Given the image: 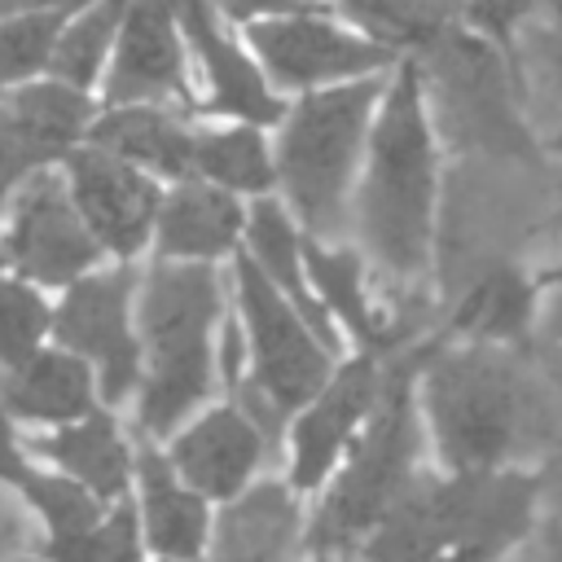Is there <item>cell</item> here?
Here are the masks:
<instances>
[{"mask_svg": "<svg viewBox=\"0 0 562 562\" xmlns=\"http://www.w3.org/2000/svg\"><path fill=\"white\" fill-rule=\"evenodd\" d=\"M228 285H233V307L250 342V369L241 386L233 391V404H241L263 426V435L277 443L281 430L294 422V413L334 378L342 356L259 272L246 246L228 259Z\"/></svg>", "mask_w": 562, "mask_h": 562, "instance_id": "cell-7", "label": "cell"}, {"mask_svg": "<svg viewBox=\"0 0 562 562\" xmlns=\"http://www.w3.org/2000/svg\"><path fill=\"white\" fill-rule=\"evenodd\" d=\"M536 347L435 334L417 373V404L435 465L509 470L540 465L558 435L562 382Z\"/></svg>", "mask_w": 562, "mask_h": 562, "instance_id": "cell-2", "label": "cell"}, {"mask_svg": "<svg viewBox=\"0 0 562 562\" xmlns=\"http://www.w3.org/2000/svg\"><path fill=\"white\" fill-rule=\"evenodd\" d=\"M303 536L299 492L290 479L250 483L241 496L224 501L211 527V558L206 562H290Z\"/></svg>", "mask_w": 562, "mask_h": 562, "instance_id": "cell-20", "label": "cell"}, {"mask_svg": "<svg viewBox=\"0 0 562 562\" xmlns=\"http://www.w3.org/2000/svg\"><path fill=\"white\" fill-rule=\"evenodd\" d=\"M61 171L105 255L119 263H136L154 246V224H158L167 184L88 140L61 162Z\"/></svg>", "mask_w": 562, "mask_h": 562, "instance_id": "cell-14", "label": "cell"}, {"mask_svg": "<svg viewBox=\"0 0 562 562\" xmlns=\"http://www.w3.org/2000/svg\"><path fill=\"white\" fill-rule=\"evenodd\" d=\"M193 176L224 184L246 202L272 198L277 193L272 127L237 123V119H202L198 123V149H193Z\"/></svg>", "mask_w": 562, "mask_h": 562, "instance_id": "cell-24", "label": "cell"}, {"mask_svg": "<svg viewBox=\"0 0 562 562\" xmlns=\"http://www.w3.org/2000/svg\"><path fill=\"white\" fill-rule=\"evenodd\" d=\"M31 176H35V171H31L13 149L0 145V224H4V215H9V206H13V198H18V189H22Z\"/></svg>", "mask_w": 562, "mask_h": 562, "instance_id": "cell-34", "label": "cell"}, {"mask_svg": "<svg viewBox=\"0 0 562 562\" xmlns=\"http://www.w3.org/2000/svg\"><path fill=\"white\" fill-rule=\"evenodd\" d=\"M233 285L220 263L149 259L136 294L140 391L132 408L136 439H171L220 386V325Z\"/></svg>", "mask_w": 562, "mask_h": 562, "instance_id": "cell-4", "label": "cell"}, {"mask_svg": "<svg viewBox=\"0 0 562 562\" xmlns=\"http://www.w3.org/2000/svg\"><path fill=\"white\" fill-rule=\"evenodd\" d=\"M540 281H544V290H562V259L549 263V268H540Z\"/></svg>", "mask_w": 562, "mask_h": 562, "instance_id": "cell-35", "label": "cell"}, {"mask_svg": "<svg viewBox=\"0 0 562 562\" xmlns=\"http://www.w3.org/2000/svg\"><path fill=\"white\" fill-rule=\"evenodd\" d=\"M202 114L184 105H101L88 127V145L158 176L162 184L193 176Z\"/></svg>", "mask_w": 562, "mask_h": 562, "instance_id": "cell-18", "label": "cell"}, {"mask_svg": "<svg viewBox=\"0 0 562 562\" xmlns=\"http://www.w3.org/2000/svg\"><path fill=\"white\" fill-rule=\"evenodd\" d=\"M386 79L369 75L290 97L285 119L272 127L277 198L312 241H351V202Z\"/></svg>", "mask_w": 562, "mask_h": 562, "instance_id": "cell-5", "label": "cell"}, {"mask_svg": "<svg viewBox=\"0 0 562 562\" xmlns=\"http://www.w3.org/2000/svg\"><path fill=\"white\" fill-rule=\"evenodd\" d=\"M176 13L189 40V53H193V70L202 79L198 114L277 127L290 110V97L272 88L241 26H233L211 0H176Z\"/></svg>", "mask_w": 562, "mask_h": 562, "instance_id": "cell-13", "label": "cell"}, {"mask_svg": "<svg viewBox=\"0 0 562 562\" xmlns=\"http://www.w3.org/2000/svg\"><path fill=\"white\" fill-rule=\"evenodd\" d=\"M145 549V527H140V509L123 496L105 509V518L79 536H61V540H44V562H140Z\"/></svg>", "mask_w": 562, "mask_h": 562, "instance_id": "cell-30", "label": "cell"}, {"mask_svg": "<svg viewBox=\"0 0 562 562\" xmlns=\"http://www.w3.org/2000/svg\"><path fill=\"white\" fill-rule=\"evenodd\" d=\"M136 487H140L145 544L167 562H198L215 527L206 496L180 479V470L154 439L136 443Z\"/></svg>", "mask_w": 562, "mask_h": 562, "instance_id": "cell-19", "label": "cell"}, {"mask_svg": "<svg viewBox=\"0 0 562 562\" xmlns=\"http://www.w3.org/2000/svg\"><path fill=\"white\" fill-rule=\"evenodd\" d=\"M250 202L224 184L202 176L167 184L149 259H180V263H228L246 246Z\"/></svg>", "mask_w": 562, "mask_h": 562, "instance_id": "cell-17", "label": "cell"}, {"mask_svg": "<svg viewBox=\"0 0 562 562\" xmlns=\"http://www.w3.org/2000/svg\"><path fill=\"white\" fill-rule=\"evenodd\" d=\"M75 9L79 4L0 18V97L22 88V83H31V79H40V75H48L57 35H61V26H66V18Z\"/></svg>", "mask_w": 562, "mask_h": 562, "instance_id": "cell-29", "label": "cell"}, {"mask_svg": "<svg viewBox=\"0 0 562 562\" xmlns=\"http://www.w3.org/2000/svg\"><path fill=\"white\" fill-rule=\"evenodd\" d=\"M250 53L281 97L321 92L334 83L391 75L408 53L356 26L338 9H303L281 18H259L241 26Z\"/></svg>", "mask_w": 562, "mask_h": 562, "instance_id": "cell-8", "label": "cell"}, {"mask_svg": "<svg viewBox=\"0 0 562 562\" xmlns=\"http://www.w3.org/2000/svg\"><path fill=\"white\" fill-rule=\"evenodd\" d=\"M31 452L53 461V470L79 479L105 505L123 501L132 479H136V448L123 439V430H119V422L105 404L97 413H88L83 422L53 426L48 435L31 439Z\"/></svg>", "mask_w": 562, "mask_h": 562, "instance_id": "cell-23", "label": "cell"}, {"mask_svg": "<svg viewBox=\"0 0 562 562\" xmlns=\"http://www.w3.org/2000/svg\"><path fill=\"white\" fill-rule=\"evenodd\" d=\"M430 338L408 342L386 360V386L378 408L369 413L364 430L356 435L351 452L325 483V501L307 522V549L356 558L364 536L382 522V514L408 492V483L426 470V422L417 404V373L426 360Z\"/></svg>", "mask_w": 562, "mask_h": 562, "instance_id": "cell-6", "label": "cell"}, {"mask_svg": "<svg viewBox=\"0 0 562 562\" xmlns=\"http://www.w3.org/2000/svg\"><path fill=\"white\" fill-rule=\"evenodd\" d=\"M544 514V470H422L356 562H509Z\"/></svg>", "mask_w": 562, "mask_h": 562, "instance_id": "cell-3", "label": "cell"}, {"mask_svg": "<svg viewBox=\"0 0 562 562\" xmlns=\"http://www.w3.org/2000/svg\"><path fill=\"white\" fill-rule=\"evenodd\" d=\"M268 448L272 439L263 435V426L228 400L180 426L167 443V457L193 492H202L206 501H233L255 483Z\"/></svg>", "mask_w": 562, "mask_h": 562, "instance_id": "cell-15", "label": "cell"}, {"mask_svg": "<svg viewBox=\"0 0 562 562\" xmlns=\"http://www.w3.org/2000/svg\"><path fill=\"white\" fill-rule=\"evenodd\" d=\"M329 4H334V0H329Z\"/></svg>", "mask_w": 562, "mask_h": 562, "instance_id": "cell-39", "label": "cell"}, {"mask_svg": "<svg viewBox=\"0 0 562 562\" xmlns=\"http://www.w3.org/2000/svg\"><path fill=\"white\" fill-rule=\"evenodd\" d=\"M233 26H250L259 18H281V13H303V9H334L329 0H211Z\"/></svg>", "mask_w": 562, "mask_h": 562, "instance_id": "cell-31", "label": "cell"}, {"mask_svg": "<svg viewBox=\"0 0 562 562\" xmlns=\"http://www.w3.org/2000/svg\"><path fill=\"white\" fill-rule=\"evenodd\" d=\"M544 281L540 272H522L518 263H492L479 281L465 285L448 316V338H479L505 347H531L544 316Z\"/></svg>", "mask_w": 562, "mask_h": 562, "instance_id": "cell-21", "label": "cell"}, {"mask_svg": "<svg viewBox=\"0 0 562 562\" xmlns=\"http://www.w3.org/2000/svg\"><path fill=\"white\" fill-rule=\"evenodd\" d=\"M105 259L110 255L97 241V233L88 228L66 171L61 167L35 171L18 189V198L0 224V268L35 281L40 290L61 294L66 285H75Z\"/></svg>", "mask_w": 562, "mask_h": 562, "instance_id": "cell-10", "label": "cell"}, {"mask_svg": "<svg viewBox=\"0 0 562 562\" xmlns=\"http://www.w3.org/2000/svg\"><path fill=\"white\" fill-rule=\"evenodd\" d=\"M0 404L13 422L70 426V422H83L88 413L101 408V382H97V369L83 356L48 342L22 369L4 373Z\"/></svg>", "mask_w": 562, "mask_h": 562, "instance_id": "cell-22", "label": "cell"}, {"mask_svg": "<svg viewBox=\"0 0 562 562\" xmlns=\"http://www.w3.org/2000/svg\"><path fill=\"white\" fill-rule=\"evenodd\" d=\"M193 75L176 0H132L97 97L101 105H184L198 114L202 92Z\"/></svg>", "mask_w": 562, "mask_h": 562, "instance_id": "cell-12", "label": "cell"}, {"mask_svg": "<svg viewBox=\"0 0 562 562\" xmlns=\"http://www.w3.org/2000/svg\"><path fill=\"white\" fill-rule=\"evenodd\" d=\"M127 9H132V0H83L57 35L48 75L70 83V88L101 92V79L110 70V57H114Z\"/></svg>", "mask_w": 562, "mask_h": 562, "instance_id": "cell-25", "label": "cell"}, {"mask_svg": "<svg viewBox=\"0 0 562 562\" xmlns=\"http://www.w3.org/2000/svg\"><path fill=\"white\" fill-rule=\"evenodd\" d=\"M439 193L443 149L430 105V79L422 57L408 53L386 79L351 202V241L364 255L382 299L404 325V312L417 303L422 285L435 272Z\"/></svg>", "mask_w": 562, "mask_h": 562, "instance_id": "cell-1", "label": "cell"}, {"mask_svg": "<svg viewBox=\"0 0 562 562\" xmlns=\"http://www.w3.org/2000/svg\"><path fill=\"white\" fill-rule=\"evenodd\" d=\"M136 263L105 259L53 303V342L83 356L97 369L101 404L114 408L140 391V334H136Z\"/></svg>", "mask_w": 562, "mask_h": 562, "instance_id": "cell-9", "label": "cell"}, {"mask_svg": "<svg viewBox=\"0 0 562 562\" xmlns=\"http://www.w3.org/2000/svg\"><path fill=\"white\" fill-rule=\"evenodd\" d=\"M53 342V303L35 281L0 268V369H22L40 347Z\"/></svg>", "mask_w": 562, "mask_h": 562, "instance_id": "cell-27", "label": "cell"}, {"mask_svg": "<svg viewBox=\"0 0 562 562\" xmlns=\"http://www.w3.org/2000/svg\"><path fill=\"white\" fill-rule=\"evenodd\" d=\"M544 360V369L562 382V290H549L544 299V316H540V329H536V342H531Z\"/></svg>", "mask_w": 562, "mask_h": 562, "instance_id": "cell-33", "label": "cell"}, {"mask_svg": "<svg viewBox=\"0 0 562 562\" xmlns=\"http://www.w3.org/2000/svg\"><path fill=\"white\" fill-rule=\"evenodd\" d=\"M162 562H167V558H162Z\"/></svg>", "mask_w": 562, "mask_h": 562, "instance_id": "cell-38", "label": "cell"}, {"mask_svg": "<svg viewBox=\"0 0 562 562\" xmlns=\"http://www.w3.org/2000/svg\"><path fill=\"white\" fill-rule=\"evenodd\" d=\"M509 562H562V505H544L536 531L514 549Z\"/></svg>", "mask_w": 562, "mask_h": 562, "instance_id": "cell-32", "label": "cell"}, {"mask_svg": "<svg viewBox=\"0 0 562 562\" xmlns=\"http://www.w3.org/2000/svg\"><path fill=\"white\" fill-rule=\"evenodd\" d=\"M386 360L378 351H351L338 360L334 378L294 413L290 422V487L316 492L334 479L342 457L351 452L356 435L364 430L369 413L386 386Z\"/></svg>", "mask_w": 562, "mask_h": 562, "instance_id": "cell-11", "label": "cell"}, {"mask_svg": "<svg viewBox=\"0 0 562 562\" xmlns=\"http://www.w3.org/2000/svg\"><path fill=\"white\" fill-rule=\"evenodd\" d=\"M35 562H44V558H35Z\"/></svg>", "mask_w": 562, "mask_h": 562, "instance_id": "cell-37", "label": "cell"}, {"mask_svg": "<svg viewBox=\"0 0 562 562\" xmlns=\"http://www.w3.org/2000/svg\"><path fill=\"white\" fill-rule=\"evenodd\" d=\"M97 114H101L97 92L40 75L0 97V145L13 149L31 171H48L61 167L88 140Z\"/></svg>", "mask_w": 562, "mask_h": 562, "instance_id": "cell-16", "label": "cell"}, {"mask_svg": "<svg viewBox=\"0 0 562 562\" xmlns=\"http://www.w3.org/2000/svg\"><path fill=\"white\" fill-rule=\"evenodd\" d=\"M307 562H347V558H334V553H312Z\"/></svg>", "mask_w": 562, "mask_h": 562, "instance_id": "cell-36", "label": "cell"}, {"mask_svg": "<svg viewBox=\"0 0 562 562\" xmlns=\"http://www.w3.org/2000/svg\"><path fill=\"white\" fill-rule=\"evenodd\" d=\"M13 492H22V501L40 514L48 540H61V536H79L88 527H97L105 518V501L97 492H88L79 479L61 474V470H35L26 465L13 483Z\"/></svg>", "mask_w": 562, "mask_h": 562, "instance_id": "cell-28", "label": "cell"}, {"mask_svg": "<svg viewBox=\"0 0 562 562\" xmlns=\"http://www.w3.org/2000/svg\"><path fill=\"white\" fill-rule=\"evenodd\" d=\"M334 9L404 53H426L457 18L452 0H334Z\"/></svg>", "mask_w": 562, "mask_h": 562, "instance_id": "cell-26", "label": "cell"}]
</instances>
